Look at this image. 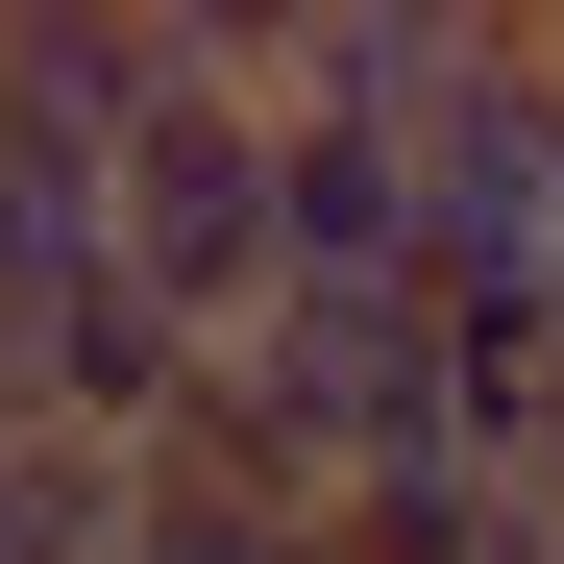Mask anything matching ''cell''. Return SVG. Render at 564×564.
Segmentation results:
<instances>
[{"label": "cell", "instance_id": "3", "mask_svg": "<svg viewBox=\"0 0 564 564\" xmlns=\"http://www.w3.org/2000/svg\"><path fill=\"white\" fill-rule=\"evenodd\" d=\"M172 74H197L172 0H0V148H50V172H123V123Z\"/></svg>", "mask_w": 564, "mask_h": 564}, {"label": "cell", "instance_id": "4", "mask_svg": "<svg viewBox=\"0 0 564 564\" xmlns=\"http://www.w3.org/2000/svg\"><path fill=\"white\" fill-rule=\"evenodd\" d=\"M344 564H564V491L417 442V466H368V491H344Z\"/></svg>", "mask_w": 564, "mask_h": 564}, {"label": "cell", "instance_id": "2", "mask_svg": "<svg viewBox=\"0 0 564 564\" xmlns=\"http://www.w3.org/2000/svg\"><path fill=\"white\" fill-rule=\"evenodd\" d=\"M393 172H417V295H442V319H516L540 246H564V74H540V25L466 50Z\"/></svg>", "mask_w": 564, "mask_h": 564}, {"label": "cell", "instance_id": "1", "mask_svg": "<svg viewBox=\"0 0 564 564\" xmlns=\"http://www.w3.org/2000/svg\"><path fill=\"white\" fill-rule=\"evenodd\" d=\"M172 25H197V0H172ZM99 221H123V295H148L172 344H246L270 295H295V246H270V123L221 99V74H172V99L123 123Z\"/></svg>", "mask_w": 564, "mask_h": 564}, {"label": "cell", "instance_id": "6", "mask_svg": "<svg viewBox=\"0 0 564 564\" xmlns=\"http://www.w3.org/2000/svg\"><path fill=\"white\" fill-rule=\"evenodd\" d=\"M442 442H466V466H516V491H564V295L442 319Z\"/></svg>", "mask_w": 564, "mask_h": 564}, {"label": "cell", "instance_id": "7", "mask_svg": "<svg viewBox=\"0 0 564 564\" xmlns=\"http://www.w3.org/2000/svg\"><path fill=\"white\" fill-rule=\"evenodd\" d=\"M123 564H344V516L319 491H246V466H197V442H148L123 466Z\"/></svg>", "mask_w": 564, "mask_h": 564}, {"label": "cell", "instance_id": "5", "mask_svg": "<svg viewBox=\"0 0 564 564\" xmlns=\"http://www.w3.org/2000/svg\"><path fill=\"white\" fill-rule=\"evenodd\" d=\"M270 246H295V270H417L393 123H270Z\"/></svg>", "mask_w": 564, "mask_h": 564}, {"label": "cell", "instance_id": "8", "mask_svg": "<svg viewBox=\"0 0 564 564\" xmlns=\"http://www.w3.org/2000/svg\"><path fill=\"white\" fill-rule=\"evenodd\" d=\"M0 564H123V466H99V442H25V417H0Z\"/></svg>", "mask_w": 564, "mask_h": 564}]
</instances>
